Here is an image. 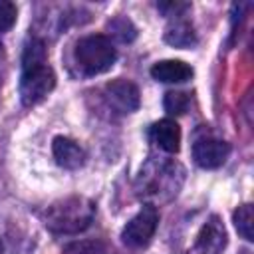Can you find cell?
<instances>
[{
    "instance_id": "obj_17",
    "label": "cell",
    "mask_w": 254,
    "mask_h": 254,
    "mask_svg": "<svg viewBox=\"0 0 254 254\" xmlns=\"http://www.w3.org/2000/svg\"><path fill=\"white\" fill-rule=\"evenodd\" d=\"M117 22L121 24V28H117V26H113V24L109 22V28L113 30V34L119 36L121 42H129V40H133V38H135V28L131 26V22L125 20V18H117Z\"/></svg>"
},
{
    "instance_id": "obj_18",
    "label": "cell",
    "mask_w": 254,
    "mask_h": 254,
    "mask_svg": "<svg viewBox=\"0 0 254 254\" xmlns=\"http://www.w3.org/2000/svg\"><path fill=\"white\" fill-rule=\"evenodd\" d=\"M0 254H4V244H2V240H0Z\"/></svg>"
},
{
    "instance_id": "obj_4",
    "label": "cell",
    "mask_w": 254,
    "mask_h": 254,
    "mask_svg": "<svg viewBox=\"0 0 254 254\" xmlns=\"http://www.w3.org/2000/svg\"><path fill=\"white\" fill-rule=\"evenodd\" d=\"M73 60L85 75H99L113 67L117 50L103 34H89L77 40L73 48Z\"/></svg>"
},
{
    "instance_id": "obj_1",
    "label": "cell",
    "mask_w": 254,
    "mask_h": 254,
    "mask_svg": "<svg viewBox=\"0 0 254 254\" xmlns=\"http://www.w3.org/2000/svg\"><path fill=\"white\" fill-rule=\"evenodd\" d=\"M56 87V73L48 65L46 44L40 38H28L22 54V75H20V99L32 107L48 97Z\"/></svg>"
},
{
    "instance_id": "obj_11",
    "label": "cell",
    "mask_w": 254,
    "mask_h": 254,
    "mask_svg": "<svg viewBox=\"0 0 254 254\" xmlns=\"http://www.w3.org/2000/svg\"><path fill=\"white\" fill-rule=\"evenodd\" d=\"M151 75L163 83H185L192 77V67L181 60H161L151 67Z\"/></svg>"
},
{
    "instance_id": "obj_9",
    "label": "cell",
    "mask_w": 254,
    "mask_h": 254,
    "mask_svg": "<svg viewBox=\"0 0 254 254\" xmlns=\"http://www.w3.org/2000/svg\"><path fill=\"white\" fill-rule=\"evenodd\" d=\"M52 153H54V159L60 167L64 169H79L83 163H85V151L69 137H54L52 141Z\"/></svg>"
},
{
    "instance_id": "obj_15",
    "label": "cell",
    "mask_w": 254,
    "mask_h": 254,
    "mask_svg": "<svg viewBox=\"0 0 254 254\" xmlns=\"http://www.w3.org/2000/svg\"><path fill=\"white\" fill-rule=\"evenodd\" d=\"M16 16H18L16 4L10 0H0V32L10 30L16 24Z\"/></svg>"
},
{
    "instance_id": "obj_7",
    "label": "cell",
    "mask_w": 254,
    "mask_h": 254,
    "mask_svg": "<svg viewBox=\"0 0 254 254\" xmlns=\"http://www.w3.org/2000/svg\"><path fill=\"white\" fill-rule=\"evenodd\" d=\"M105 101L119 113H133L139 107V89L127 79H113L103 85Z\"/></svg>"
},
{
    "instance_id": "obj_12",
    "label": "cell",
    "mask_w": 254,
    "mask_h": 254,
    "mask_svg": "<svg viewBox=\"0 0 254 254\" xmlns=\"http://www.w3.org/2000/svg\"><path fill=\"white\" fill-rule=\"evenodd\" d=\"M165 42H169L175 48H190L196 44V34L189 20L177 18L165 32Z\"/></svg>"
},
{
    "instance_id": "obj_14",
    "label": "cell",
    "mask_w": 254,
    "mask_h": 254,
    "mask_svg": "<svg viewBox=\"0 0 254 254\" xmlns=\"http://www.w3.org/2000/svg\"><path fill=\"white\" fill-rule=\"evenodd\" d=\"M190 105V97L185 91H167L163 99V107L169 115H183Z\"/></svg>"
},
{
    "instance_id": "obj_8",
    "label": "cell",
    "mask_w": 254,
    "mask_h": 254,
    "mask_svg": "<svg viewBox=\"0 0 254 254\" xmlns=\"http://www.w3.org/2000/svg\"><path fill=\"white\" fill-rule=\"evenodd\" d=\"M226 246V230L216 214H212L196 234L190 254H220Z\"/></svg>"
},
{
    "instance_id": "obj_6",
    "label": "cell",
    "mask_w": 254,
    "mask_h": 254,
    "mask_svg": "<svg viewBox=\"0 0 254 254\" xmlns=\"http://www.w3.org/2000/svg\"><path fill=\"white\" fill-rule=\"evenodd\" d=\"M230 155V145L216 137H200L192 143V159L202 169H218Z\"/></svg>"
},
{
    "instance_id": "obj_3",
    "label": "cell",
    "mask_w": 254,
    "mask_h": 254,
    "mask_svg": "<svg viewBox=\"0 0 254 254\" xmlns=\"http://www.w3.org/2000/svg\"><path fill=\"white\" fill-rule=\"evenodd\" d=\"M183 167L175 161H149L139 173L137 194L145 198H171L183 183Z\"/></svg>"
},
{
    "instance_id": "obj_2",
    "label": "cell",
    "mask_w": 254,
    "mask_h": 254,
    "mask_svg": "<svg viewBox=\"0 0 254 254\" xmlns=\"http://www.w3.org/2000/svg\"><path fill=\"white\" fill-rule=\"evenodd\" d=\"M95 204L85 196H65L52 202L44 214V226L54 234H79L91 226Z\"/></svg>"
},
{
    "instance_id": "obj_16",
    "label": "cell",
    "mask_w": 254,
    "mask_h": 254,
    "mask_svg": "<svg viewBox=\"0 0 254 254\" xmlns=\"http://www.w3.org/2000/svg\"><path fill=\"white\" fill-rule=\"evenodd\" d=\"M64 254H107L105 248L99 244V242H93V240H83V242H73L69 244Z\"/></svg>"
},
{
    "instance_id": "obj_13",
    "label": "cell",
    "mask_w": 254,
    "mask_h": 254,
    "mask_svg": "<svg viewBox=\"0 0 254 254\" xmlns=\"http://www.w3.org/2000/svg\"><path fill=\"white\" fill-rule=\"evenodd\" d=\"M232 220H234V226L238 230V234L244 238V240H254V234H252V204H242L234 210L232 214Z\"/></svg>"
},
{
    "instance_id": "obj_5",
    "label": "cell",
    "mask_w": 254,
    "mask_h": 254,
    "mask_svg": "<svg viewBox=\"0 0 254 254\" xmlns=\"http://www.w3.org/2000/svg\"><path fill=\"white\" fill-rule=\"evenodd\" d=\"M157 224H159V210L153 204H145L121 230L123 244L131 248H141L149 244V240L157 230Z\"/></svg>"
},
{
    "instance_id": "obj_10",
    "label": "cell",
    "mask_w": 254,
    "mask_h": 254,
    "mask_svg": "<svg viewBox=\"0 0 254 254\" xmlns=\"http://www.w3.org/2000/svg\"><path fill=\"white\" fill-rule=\"evenodd\" d=\"M149 139L167 153H179L181 149V127L173 119H161L151 125Z\"/></svg>"
}]
</instances>
